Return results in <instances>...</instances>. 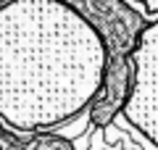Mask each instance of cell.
<instances>
[{
  "label": "cell",
  "mask_w": 158,
  "mask_h": 150,
  "mask_svg": "<svg viewBox=\"0 0 158 150\" xmlns=\"http://www.w3.org/2000/svg\"><path fill=\"white\" fill-rule=\"evenodd\" d=\"M0 150H74L71 140L61 134H32V137H19L16 132H8L0 124Z\"/></svg>",
  "instance_id": "obj_2"
},
{
  "label": "cell",
  "mask_w": 158,
  "mask_h": 150,
  "mask_svg": "<svg viewBox=\"0 0 158 150\" xmlns=\"http://www.w3.org/2000/svg\"><path fill=\"white\" fill-rule=\"evenodd\" d=\"M95 27L106 45V77L90 111L92 127L106 129L127 108L135 87V53L156 21L137 13L124 0H63Z\"/></svg>",
  "instance_id": "obj_1"
},
{
  "label": "cell",
  "mask_w": 158,
  "mask_h": 150,
  "mask_svg": "<svg viewBox=\"0 0 158 150\" xmlns=\"http://www.w3.org/2000/svg\"><path fill=\"white\" fill-rule=\"evenodd\" d=\"M6 3H8V0H0V6H6Z\"/></svg>",
  "instance_id": "obj_3"
}]
</instances>
